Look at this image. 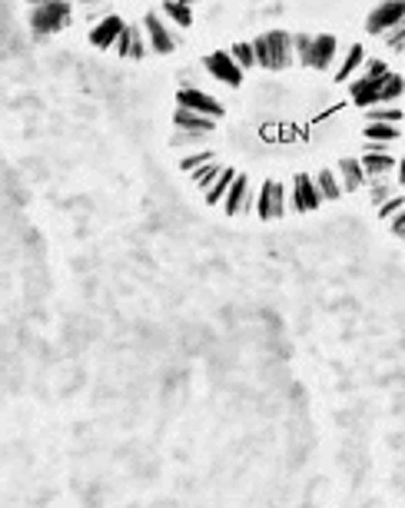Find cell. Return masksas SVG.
I'll use <instances>...</instances> for the list:
<instances>
[{
    "label": "cell",
    "instance_id": "obj_1",
    "mask_svg": "<svg viewBox=\"0 0 405 508\" xmlns=\"http://www.w3.org/2000/svg\"><path fill=\"white\" fill-rule=\"evenodd\" d=\"M66 23H70V4H64V0L40 4L30 13V27L37 33H57V30H64Z\"/></svg>",
    "mask_w": 405,
    "mask_h": 508
},
{
    "label": "cell",
    "instance_id": "obj_2",
    "mask_svg": "<svg viewBox=\"0 0 405 508\" xmlns=\"http://www.w3.org/2000/svg\"><path fill=\"white\" fill-rule=\"evenodd\" d=\"M405 21V0H385L369 13V33H389Z\"/></svg>",
    "mask_w": 405,
    "mask_h": 508
},
{
    "label": "cell",
    "instance_id": "obj_3",
    "mask_svg": "<svg viewBox=\"0 0 405 508\" xmlns=\"http://www.w3.org/2000/svg\"><path fill=\"white\" fill-rule=\"evenodd\" d=\"M206 70L216 80H223V83H230V87H240L242 83V67L233 60V54H226V50H216V54L206 57Z\"/></svg>",
    "mask_w": 405,
    "mask_h": 508
},
{
    "label": "cell",
    "instance_id": "obj_4",
    "mask_svg": "<svg viewBox=\"0 0 405 508\" xmlns=\"http://www.w3.org/2000/svg\"><path fill=\"white\" fill-rule=\"evenodd\" d=\"M266 40H269V70H283V67L293 64L296 47H293V37H289V33L273 30V33H266Z\"/></svg>",
    "mask_w": 405,
    "mask_h": 508
},
{
    "label": "cell",
    "instance_id": "obj_5",
    "mask_svg": "<svg viewBox=\"0 0 405 508\" xmlns=\"http://www.w3.org/2000/svg\"><path fill=\"white\" fill-rule=\"evenodd\" d=\"M256 209H259V217L263 219H279L286 213V193H283V186L276 183V180L263 183V193H259Z\"/></svg>",
    "mask_w": 405,
    "mask_h": 508
},
{
    "label": "cell",
    "instance_id": "obj_6",
    "mask_svg": "<svg viewBox=\"0 0 405 508\" xmlns=\"http://www.w3.org/2000/svg\"><path fill=\"white\" fill-rule=\"evenodd\" d=\"M176 103L187 110H196V113H203V117H223V107H219V100H213L209 93H199V90H180V97H176Z\"/></svg>",
    "mask_w": 405,
    "mask_h": 508
},
{
    "label": "cell",
    "instance_id": "obj_7",
    "mask_svg": "<svg viewBox=\"0 0 405 508\" xmlns=\"http://www.w3.org/2000/svg\"><path fill=\"white\" fill-rule=\"evenodd\" d=\"M123 27H127V23H123L120 17H113V13H110V17H103V21H100L97 27L90 30V44L100 47V50H107V47H117Z\"/></svg>",
    "mask_w": 405,
    "mask_h": 508
},
{
    "label": "cell",
    "instance_id": "obj_8",
    "mask_svg": "<svg viewBox=\"0 0 405 508\" xmlns=\"http://www.w3.org/2000/svg\"><path fill=\"white\" fill-rule=\"evenodd\" d=\"M296 190H293V200H296V209H316L319 203H322V193H319V183L312 180V176H306V173H299L296 176Z\"/></svg>",
    "mask_w": 405,
    "mask_h": 508
},
{
    "label": "cell",
    "instance_id": "obj_9",
    "mask_svg": "<svg viewBox=\"0 0 405 508\" xmlns=\"http://www.w3.org/2000/svg\"><path fill=\"white\" fill-rule=\"evenodd\" d=\"M385 76H362V80H356V83H352V100H356L359 107H372V103H379Z\"/></svg>",
    "mask_w": 405,
    "mask_h": 508
},
{
    "label": "cell",
    "instance_id": "obj_10",
    "mask_svg": "<svg viewBox=\"0 0 405 508\" xmlns=\"http://www.w3.org/2000/svg\"><path fill=\"white\" fill-rule=\"evenodd\" d=\"M146 33H150V44H153L156 54H170V50L176 47V37L170 33V27H166L156 13H150V17H146Z\"/></svg>",
    "mask_w": 405,
    "mask_h": 508
},
{
    "label": "cell",
    "instance_id": "obj_11",
    "mask_svg": "<svg viewBox=\"0 0 405 508\" xmlns=\"http://www.w3.org/2000/svg\"><path fill=\"white\" fill-rule=\"evenodd\" d=\"M173 123H176V130H187V133H209L216 120H213V117H203V113H196V110L180 107V110H176V117H173Z\"/></svg>",
    "mask_w": 405,
    "mask_h": 508
},
{
    "label": "cell",
    "instance_id": "obj_12",
    "mask_svg": "<svg viewBox=\"0 0 405 508\" xmlns=\"http://www.w3.org/2000/svg\"><path fill=\"white\" fill-rule=\"evenodd\" d=\"M332 60H336V37H329V33L312 37V67L316 70H329Z\"/></svg>",
    "mask_w": 405,
    "mask_h": 508
},
{
    "label": "cell",
    "instance_id": "obj_13",
    "mask_svg": "<svg viewBox=\"0 0 405 508\" xmlns=\"http://www.w3.org/2000/svg\"><path fill=\"white\" fill-rule=\"evenodd\" d=\"M246 196H250V180L240 173L236 180H233L230 193H226V213H230V217L242 213V203H246Z\"/></svg>",
    "mask_w": 405,
    "mask_h": 508
},
{
    "label": "cell",
    "instance_id": "obj_14",
    "mask_svg": "<svg viewBox=\"0 0 405 508\" xmlns=\"http://www.w3.org/2000/svg\"><path fill=\"white\" fill-rule=\"evenodd\" d=\"M339 173H342V190H359L362 180H365L362 160H342L339 163Z\"/></svg>",
    "mask_w": 405,
    "mask_h": 508
},
{
    "label": "cell",
    "instance_id": "obj_15",
    "mask_svg": "<svg viewBox=\"0 0 405 508\" xmlns=\"http://www.w3.org/2000/svg\"><path fill=\"white\" fill-rule=\"evenodd\" d=\"M395 166V160L389 156V153H365L362 156V170H365V176H382L389 173Z\"/></svg>",
    "mask_w": 405,
    "mask_h": 508
},
{
    "label": "cell",
    "instance_id": "obj_16",
    "mask_svg": "<svg viewBox=\"0 0 405 508\" xmlns=\"http://www.w3.org/2000/svg\"><path fill=\"white\" fill-rule=\"evenodd\" d=\"M240 173H233V170H223V173L216 176V183L206 190V203L209 206H216V203H223L226 200V193H230V186H233V180H236Z\"/></svg>",
    "mask_w": 405,
    "mask_h": 508
},
{
    "label": "cell",
    "instance_id": "obj_17",
    "mask_svg": "<svg viewBox=\"0 0 405 508\" xmlns=\"http://www.w3.org/2000/svg\"><path fill=\"white\" fill-rule=\"evenodd\" d=\"M163 13L176 23V27H189V23H193V13H189V4H187V0H166V4H163Z\"/></svg>",
    "mask_w": 405,
    "mask_h": 508
},
{
    "label": "cell",
    "instance_id": "obj_18",
    "mask_svg": "<svg viewBox=\"0 0 405 508\" xmlns=\"http://www.w3.org/2000/svg\"><path fill=\"white\" fill-rule=\"evenodd\" d=\"M362 64H365V50H362L359 44L349 47V54H346V60H342V67H339V74H336V80H342V83H346V80H349V76L356 74V70H359Z\"/></svg>",
    "mask_w": 405,
    "mask_h": 508
},
{
    "label": "cell",
    "instance_id": "obj_19",
    "mask_svg": "<svg viewBox=\"0 0 405 508\" xmlns=\"http://www.w3.org/2000/svg\"><path fill=\"white\" fill-rule=\"evenodd\" d=\"M402 90H405L402 76L389 74V76H385V83H382V93H379V103H392V100H399V97H402Z\"/></svg>",
    "mask_w": 405,
    "mask_h": 508
},
{
    "label": "cell",
    "instance_id": "obj_20",
    "mask_svg": "<svg viewBox=\"0 0 405 508\" xmlns=\"http://www.w3.org/2000/svg\"><path fill=\"white\" fill-rule=\"evenodd\" d=\"M316 183H319V193H322V200H339V196H342V183H339V180H336L332 173H329V170H326V173H319Z\"/></svg>",
    "mask_w": 405,
    "mask_h": 508
},
{
    "label": "cell",
    "instance_id": "obj_21",
    "mask_svg": "<svg viewBox=\"0 0 405 508\" xmlns=\"http://www.w3.org/2000/svg\"><path fill=\"white\" fill-rule=\"evenodd\" d=\"M219 173H223V170H219L216 163H203L199 170H193V180H196L199 190H209V186L216 183V176H219Z\"/></svg>",
    "mask_w": 405,
    "mask_h": 508
},
{
    "label": "cell",
    "instance_id": "obj_22",
    "mask_svg": "<svg viewBox=\"0 0 405 508\" xmlns=\"http://www.w3.org/2000/svg\"><path fill=\"white\" fill-rule=\"evenodd\" d=\"M365 137H369V140H379V143H389L399 137V130H395V123H369V127H365Z\"/></svg>",
    "mask_w": 405,
    "mask_h": 508
},
{
    "label": "cell",
    "instance_id": "obj_23",
    "mask_svg": "<svg viewBox=\"0 0 405 508\" xmlns=\"http://www.w3.org/2000/svg\"><path fill=\"white\" fill-rule=\"evenodd\" d=\"M293 47H296L299 64L312 67V37H306V33H299V37H293Z\"/></svg>",
    "mask_w": 405,
    "mask_h": 508
},
{
    "label": "cell",
    "instance_id": "obj_24",
    "mask_svg": "<svg viewBox=\"0 0 405 508\" xmlns=\"http://www.w3.org/2000/svg\"><path fill=\"white\" fill-rule=\"evenodd\" d=\"M230 54H233V60H236V64H240L242 70L256 64V50H252V44H236V47L230 50Z\"/></svg>",
    "mask_w": 405,
    "mask_h": 508
},
{
    "label": "cell",
    "instance_id": "obj_25",
    "mask_svg": "<svg viewBox=\"0 0 405 508\" xmlns=\"http://www.w3.org/2000/svg\"><path fill=\"white\" fill-rule=\"evenodd\" d=\"M402 110H369V123H399Z\"/></svg>",
    "mask_w": 405,
    "mask_h": 508
},
{
    "label": "cell",
    "instance_id": "obj_26",
    "mask_svg": "<svg viewBox=\"0 0 405 508\" xmlns=\"http://www.w3.org/2000/svg\"><path fill=\"white\" fill-rule=\"evenodd\" d=\"M133 30H136V27H123L120 40H117V54H120V57H130L133 54Z\"/></svg>",
    "mask_w": 405,
    "mask_h": 508
},
{
    "label": "cell",
    "instance_id": "obj_27",
    "mask_svg": "<svg viewBox=\"0 0 405 508\" xmlns=\"http://www.w3.org/2000/svg\"><path fill=\"white\" fill-rule=\"evenodd\" d=\"M252 50H256V64L269 70V40H266V37H259V40L252 44Z\"/></svg>",
    "mask_w": 405,
    "mask_h": 508
},
{
    "label": "cell",
    "instance_id": "obj_28",
    "mask_svg": "<svg viewBox=\"0 0 405 508\" xmlns=\"http://www.w3.org/2000/svg\"><path fill=\"white\" fill-rule=\"evenodd\" d=\"M399 209H405V200L402 196H395V200H385L382 206H379V217H395V213H399Z\"/></svg>",
    "mask_w": 405,
    "mask_h": 508
},
{
    "label": "cell",
    "instance_id": "obj_29",
    "mask_svg": "<svg viewBox=\"0 0 405 508\" xmlns=\"http://www.w3.org/2000/svg\"><path fill=\"white\" fill-rule=\"evenodd\" d=\"M209 160H213V153H196V156H187L180 166H183L187 173H193V170H199V166H203V163H209Z\"/></svg>",
    "mask_w": 405,
    "mask_h": 508
},
{
    "label": "cell",
    "instance_id": "obj_30",
    "mask_svg": "<svg viewBox=\"0 0 405 508\" xmlns=\"http://www.w3.org/2000/svg\"><path fill=\"white\" fill-rule=\"evenodd\" d=\"M402 40H405V21L399 23V27H392V30L385 33V44H389V47H399Z\"/></svg>",
    "mask_w": 405,
    "mask_h": 508
},
{
    "label": "cell",
    "instance_id": "obj_31",
    "mask_svg": "<svg viewBox=\"0 0 405 508\" xmlns=\"http://www.w3.org/2000/svg\"><path fill=\"white\" fill-rule=\"evenodd\" d=\"M389 70H385L382 60H365V76H385Z\"/></svg>",
    "mask_w": 405,
    "mask_h": 508
},
{
    "label": "cell",
    "instance_id": "obj_32",
    "mask_svg": "<svg viewBox=\"0 0 405 508\" xmlns=\"http://www.w3.org/2000/svg\"><path fill=\"white\" fill-rule=\"evenodd\" d=\"M392 233L405 239V209H399V213L392 217Z\"/></svg>",
    "mask_w": 405,
    "mask_h": 508
},
{
    "label": "cell",
    "instance_id": "obj_33",
    "mask_svg": "<svg viewBox=\"0 0 405 508\" xmlns=\"http://www.w3.org/2000/svg\"><path fill=\"white\" fill-rule=\"evenodd\" d=\"M385 200H389V186H385V183H375V186H372V203L382 206Z\"/></svg>",
    "mask_w": 405,
    "mask_h": 508
},
{
    "label": "cell",
    "instance_id": "obj_34",
    "mask_svg": "<svg viewBox=\"0 0 405 508\" xmlns=\"http://www.w3.org/2000/svg\"><path fill=\"white\" fill-rule=\"evenodd\" d=\"M133 60H140L143 57V37H140V30H133Z\"/></svg>",
    "mask_w": 405,
    "mask_h": 508
},
{
    "label": "cell",
    "instance_id": "obj_35",
    "mask_svg": "<svg viewBox=\"0 0 405 508\" xmlns=\"http://www.w3.org/2000/svg\"><path fill=\"white\" fill-rule=\"evenodd\" d=\"M399 180L405 183V156H402V163H399Z\"/></svg>",
    "mask_w": 405,
    "mask_h": 508
},
{
    "label": "cell",
    "instance_id": "obj_36",
    "mask_svg": "<svg viewBox=\"0 0 405 508\" xmlns=\"http://www.w3.org/2000/svg\"><path fill=\"white\" fill-rule=\"evenodd\" d=\"M27 4H33V7H40V4H50V0H27Z\"/></svg>",
    "mask_w": 405,
    "mask_h": 508
},
{
    "label": "cell",
    "instance_id": "obj_37",
    "mask_svg": "<svg viewBox=\"0 0 405 508\" xmlns=\"http://www.w3.org/2000/svg\"><path fill=\"white\" fill-rule=\"evenodd\" d=\"M83 4H107V0H83Z\"/></svg>",
    "mask_w": 405,
    "mask_h": 508
},
{
    "label": "cell",
    "instance_id": "obj_38",
    "mask_svg": "<svg viewBox=\"0 0 405 508\" xmlns=\"http://www.w3.org/2000/svg\"><path fill=\"white\" fill-rule=\"evenodd\" d=\"M395 50H405V40H402V44H399V47H395Z\"/></svg>",
    "mask_w": 405,
    "mask_h": 508
},
{
    "label": "cell",
    "instance_id": "obj_39",
    "mask_svg": "<svg viewBox=\"0 0 405 508\" xmlns=\"http://www.w3.org/2000/svg\"><path fill=\"white\" fill-rule=\"evenodd\" d=\"M187 4H196V0H187Z\"/></svg>",
    "mask_w": 405,
    "mask_h": 508
}]
</instances>
